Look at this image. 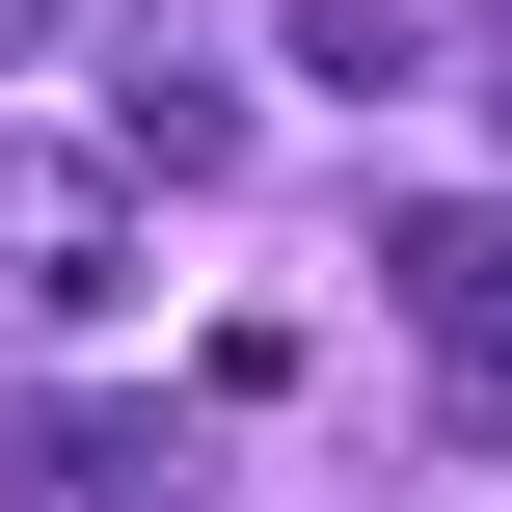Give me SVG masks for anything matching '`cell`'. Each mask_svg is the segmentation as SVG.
Returning a JSON list of instances; mask_svg holds the SVG:
<instances>
[{
  "mask_svg": "<svg viewBox=\"0 0 512 512\" xmlns=\"http://www.w3.org/2000/svg\"><path fill=\"white\" fill-rule=\"evenodd\" d=\"M216 162H243V81L216 54H135L108 81V189H216Z\"/></svg>",
  "mask_w": 512,
  "mask_h": 512,
  "instance_id": "3",
  "label": "cell"
},
{
  "mask_svg": "<svg viewBox=\"0 0 512 512\" xmlns=\"http://www.w3.org/2000/svg\"><path fill=\"white\" fill-rule=\"evenodd\" d=\"M0 512H189V405H0Z\"/></svg>",
  "mask_w": 512,
  "mask_h": 512,
  "instance_id": "2",
  "label": "cell"
},
{
  "mask_svg": "<svg viewBox=\"0 0 512 512\" xmlns=\"http://www.w3.org/2000/svg\"><path fill=\"white\" fill-rule=\"evenodd\" d=\"M135 297V189L81 162V135H0V351H54V324H108Z\"/></svg>",
  "mask_w": 512,
  "mask_h": 512,
  "instance_id": "1",
  "label": "cell"
},
{
  "mask_svg": "<svg viewBox=\"0 0 512 512\" xmlns=\"http://www.w3.org/2000/svg\"><path fill=\"white\" fill-rule=\"evenodd\" d=\"M378 270H405V324H432V351H486V270H512V243L459 216V189H405V216H378Z\"/></svg>",
  "mask_w": 512,
  "mask_h": 512,
  "instance_id": "4",
  "label": "cell"
},
{
  "mask_svg": "<svg viewBox=\"0 0 512 512\" xmlns=\"http://www.w3.org/2000/svg\"><path fill=\"white\" fill-rule=\"evenodd\" d=\"M0 54H54V0H0Z\"/></svg>",
  "mask_w": 512,
  "mask_h": 512,
  "instance_id": "6",
  "label": "cell"
},
{
  "mask_svg": "<svg viewBox=\"0 0 512 512\" xmlns=\"http://www.w3.org/2000/svg\"><path fill=\"white\" fill-rule=\"evenodd\" d=\"M432 54H459V27H432V0H297V81H351V108H405V81H432Z\"/></svg>",
  "mask_w": 512,
  "mask_h": 512,
  "instance_id": "5",
  "label": "cell"
}]
</instances>
